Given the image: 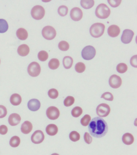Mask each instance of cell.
Instances as JSON below:
<instances>
[{
  "mask_svg": "<svg viewBox=\"0 0 137 155\" xmlns=\"http://www.w3.org/2000/svg\"><path fill=\"white\" fill-rule=\"evenodd\" d=\"M111 111L110 107L108 104H101L98 105L96 109V112L97 114L100 117H107Z\"/></svg>",
  "mask_w": 137,
  "mask_h": 155,
  "instance_id": "8",
  "label": "cell"
},
{
  "mask_svg": "<svg viewBox=\"0 0 137 155\" xmlns=\"http://www.w3.org/2000/svg\"><path fill=\"white\" fill-rule=\"evenodd\" d=\"M60 65L59 61L56 58L51 59L49 61V67L51 70H56L58 68Z\"/></svg>",
  "mask_w": 137,
  "mask_h": 155,
  "instance_id": "25",
  "label": "cell"
},
{
  "mask_svg": "<svg viewBox=\"0 0 137 155\" xmlns=\"http://www.w3.org/2000/svg\"><path fill=\"white\" fill-rule=\"evenodd\" d=\"M29 109L31 111H36L39 110L41 107V103L39 100L36 99H31L27 104Z\"/></svg>",
  "mask_w": 137,
  "mask_h": 155,
  "instance_id": "14",
  "label": "cell"
},
{
  "mask_svg": "<svg viewBox=\"0 0 137 155\" xmlns=\"http://www.w3.org/2000/svg\"><path fill=\"white\" fill-rule=\"evenodd\" d=\"M70 45L66 41H61L58 44V48L62 51H67L69 49Z\"/></svg>",
  "mask_w": 137,
  "mask_h": 155,
  "instance_id": "33",
  "label": "cell"
},
{
  "mask_svg": "<svg viewBox=\"0 0 137 155\" xmlns=\"http://www.w3.org/2000/svg\"><path fill=\"white\" fill-rule=\"evenodd\" d=\"M33 129V125L30 121H26L21 125V130L22 133L24 134H28L31 133Z\"/></svg>",
  "mask_w": 137,
  "mask_h": 155,
  "instance_id": "17",
  "label": "cell"
},
{
  "mask_svg": "<svg viewBox=\"0 0 137 155\" xmlns=\"http://www.w3.org/2000/svg\"><path fill=\"white\" fill-rule=\"evenodd\" d=\"M89 130L90 134L94 137H103L108 131L107 124L101 117H94L89 124Z\"/></svg>",
  "mask_w": 137,
  "mask_h": 155,
  "instance_id": "1",
  "label": "cell"
},
{
  "mask_svg": "<svg viewBox=\"0 0 137 155\" xmlns=\"http://www.w3.org/2000/svg\"><path fill=\"white\" fill-rule=\"evenodd\" d=\"M16 35L19 39L22 41L26 40L28 36V32L27 30L23 28H20L18 29L17 31Z\"/></svg>",
  "mask_w": 137,
  "mask_h": 155,
  "instance_id": "22",
  "label": "cell"
},
{
  "mask_svg": "<svg viewBox=\"0 0 137 155\" xmlns=\"http://www.w3.org/2000/svg\"><path fill=\"white\" fill-rule=\"evenodd\" d=\"M80 134L76 131H73L69 134L70 139L73 142H76L80 140Z\"/></svg>",
  "mask_w": 137,
  "mask_h": 155,
  "instance_id": "29",
  "label": "cell"
},
{
  "mask_svg": "<svg viewBox=\"0 0 137 155\" xmlns=\"http://www.w3.org/2000/svg\"><path fill=\"white\" fill-rule=\"evenodd\" d=\"M30 47L26 44H23L19 46L17 49V52L19 55L24 57L28 55L30 53Z\"/></svg>",
  "mask_w": 137,
  "mask_h": 155,
  "instance_id": "18",
  "label": "cell"
},
{
  "mask_svg": "<svg viewBox=\"0 0 137 155\" xmlns=\"http://www.w3.org/2000/svg\"><path fill=\"white\" fill-rule=\"evenodd\" d=\"M8 114L7 108L4 105H0V118L5 117Z\"/></svg>",
  "mask_w": 137,
  "mask_h": 155,
  "instance_id": "39",
  "label": "cell"
},
{
  "mask_svg": "<svg viewBox=\"0 0 137 155\" xmlns=\"http://www.w3.org/2000/svg\"><path fill=\"white\" fill-rule=\"evenodd\" d=\"M22 98L18 94L15 93L13 94L10 97V102L14 106H17L21 104Z\"/></svg>",
  "mask_w": 137,
  "mask_h": 155,
  "instance_id": "21",
  "label": "cell"
},
{
  "mask_svg": "<svg viewBox=\"0 0 137 155\" xmlns=\"http://www.w3.org/2000/svg\"><path fill=\"white\" fill-rule=\"evenodd\" d=\"M130 64L133 67H137V55H135L132 57L130 59Z\"/></svg>",
  "mask_w": 137,
  "mask_h": 155,
  "instance_id": "43",
  "label": "cell"
},
{
  "mask_svg": "<svg viewBox=\"0 0 137 155\" xmlns=\"http://www.w3.org/2000/svg\"><path fill=\"white\" fill-rule=\"evenodd\" d=\"M46 114L48 118L51 120L57 119L60 115L59 110L54 106H51L48 108Z\"/></svg>",
  "mask_w": 137,
  "mask_h": 155,
  "instance_id": "9",
  "label": "cell"
},
{
  "mask_svg": "<svg viewBox=\"0 0 137 155\" xmlns=\"http://www.w3.org/2000/svg\"><path fill=\"white\" fill-rule=\"evenodd\" d=\"M42 35L43 37L48 40H51L54 38L56 35L55 29L51 26H45L42 30Z\"/></svg>",
  "mask_w": 137,
  "mask_h": 155,
  "instance_id": "6",
  "label": "cell"
},
{
  "mask_svg": "<svg viewBox=\"0 0 137 155\" xmlns=\"http://www.w3.org/2000/svg\"><path fill=\"white\" fill-rule=\"evenodd\" d=\"M95 48L92 46H86L82 51V56L84 59L90 60L93 59L96 55Z\"/></svg>",
  "mask_w": 137,
  "mask_h": 155,
  "instance_id": "4",
  "label": "cell"
},
{
  "mask_svg": "<svg viewBox=\"0 0 137 155\" xmlns=\"http://www.w3.org/2000/svg\"><path fill=\"white\" fill-rule=\"evenodd\" d=\"M45 14V11L44 7L38 5L34 6L31 10L32 17L36 20H40L42 19Z\"/></svg>",
  "mask_w": 137,
  "mask_h": 155,
  "instance_id": "5",
  "label": "cell"
},
{
  "mask_svg": "<svg viewBox=\"0 0 137 155\" xmlns=\"http://www.w3.org/2000/svg\"><path fill=\"white\" fill-rule=\"evenodd\" d=\"M105 25L101 23H96L91 25L90 28V34L92 37L98 38L103 35Z\"/></svg>",
  "mask_w": 137,
  "mask_h": 155,
  "instance_id": "2",
  "label": "cell"
},
{
  "mask_svg": "<svg viewBox=\"0 0 137 155\" xmlns=\"http://www.w3.org/2000/svg\"><path fill=\"white\" fill-rule=\"evenodd\" d=\"M109 84L112 88H119L121 87L122 84V80L121 78L117 75H112L109 78Z\"/></svg>",
  "mask_w": 137,
  "mask_h": 155,
  "instance_id": "12",
  "label": "cell"
},
{
  "mask_svg": "<svg viewBox=\"0 0 137 155\" xmlns=\"http://www.w3.org/2000/svg\"><path fill=\"white\" fill-rule=\"evenodd\" d=\"M91 120V116L88 114H86L85 115L83 118H82L81 120H80V123L83 126L86 127L88 125Z\"/></svg>",
  "mask_w": 137,
  "mask_h": 155,
  "instance_id": "35",
  "label": "cell"
},
{
  "mask_svg": "<svg viewBox=\"0 0 137 155\" xmlns=\"http://www.w3.org/2000/svg\"><path fill=\"white\" fill-rule=\"evenodd\" d=\"M0 64H1V59H0Z\"/></svg>",
  "mask_w": 137,
  "mask_h": 155,
  "instance_id": "45",
  "label": "cell"
},
{
  "mask_svg": "<svg viewBox=\"0 0 137 155\" xmlns=\"http://www.w3.org/2000/svg\"><path fill=\"white\" fill-rule=\"evenodd\" d=\"M83 110L80 107L76 106L74 107L72 110L71 114L74 117H78L81 116L82 114Z\"/></svg>",
  "mask_w": 137,
  "mask_h": 155,
  "instance_id": "28",
  "label": "cell"
},
{
  "mask_svg": "<svg viewBox=\"0 0 137 155\" xmlns=\"http://www.w3.org/2000/svg\"><path fill=\"white\" fill-rule=\"evenodd\" d=\"M21 121V117L20 115L16 113L11 114L8 118V122L11 126H15L19 124Z\"/></svg>",
  "mask_w": 137,
  "mask_h": 155,
  "instance_id": "15",
  "label": "cell"
},
{
  "mask_svg": "<svg viewBox=\"0 0 137 155\" xmlns=\"http://www.w3.org/2000/svg\"><path fill=\"white\" fill-rule=\"evenodd\" d=\"M8 132V128L5 125H2L0 126V134L2 135H5Z\"/></svg>",
  "mask_w": 137,
  "mask_h": 155,
  "instance_id": "42",
  "label": "cell"
},
{
  "mask_svg": "<svg viewBox=\"0 0 137 155\" xmlns=\"http://www.w3.org/2000/svg\"><path fill=\"white\" fill-rule=\"evenodd\" d=\"M48 95L52 99H56L58 96V91L55 88H51L48 92Z\"/></svg>",
  "mask_w": 137,
  "mask_h": 155,
  "instance_id": "37",
  "label": "cell"
},
{
  "mask_svg": "<svg viewBox=\"0 0 137 155\" xmlns=\"http://www.w3.org/2000/svg\"><path fill=\"white\" fill-rule=\"evenodd\" d=\"M71 18L74 21H79L81 20L83 17V12L79 7H74L70 11Z\"/></svg>",
  "mask_w": 137,
  "mask_h": 155,
  "instance_id": "13",
  "label": "cell"
},
{
  "mask_svg": "<svg viewBox=\"0 0 137 155\" xmlns=\"http://www.w3.org/2000/svg\"><path fill=\"white\" fill-rule=\"evenodd\" d=\"M127 66L124 63H120L117 66V70L119 73L121 74H123L127 71Z\"/></svg>",
  "mask_w": 137,
  "mask_h": 155,
  "instance_id": "30",
  "label": "cell"
},
{
  "mask_svg": "<svg viewBox=\"0 0 137 155\" xmlns=\"http://www.w3.org/2000/svg\"><path fill=\"white\" fill-rule=\"evenodd\" d=\"M9 25L5 19H0V33H3L8 31Z\"/></svg>",
  "mask_w": 137,
  "mask_h": 155,
  "instance_id": "27",
  "label": "cell"
},
{
  "mask_svg": "<svg viewBox=\"0 0 137 155\" xmlns=\"http://www.w3.org/2000/svg\"><path fill=\"white\" fill-rule=\"evenodd\" d=\"M41 67L36 62H33L29 65L27 71L30 76L35 77L39 76L41 72Z\"/></svg>",
  "mask_w": 137,
  "mask_h": 155,
  "instance_id": "7",
  "label": "cell"
},
{
  "mask_svg": "<svg viewBox=\"0 0 137 155\" xmlns=\"http://www.w3.org/2000/svg\"><path fill=\"white\" fill-rule=\"evenodd\" d=\"M73 59L71 57L66 56L64 58L63 64L65 68L69 69L73 65Z\"/></svg>",
  "mask_w": 137,
  "mask_h": 155,
  "instance_id": "24",
  "label": "cell"
},
{
  "mask_svg": "<svg viewBox=\"0 0 137 155\" xmlns=\"http://www.w3.org/2000/svg\"><path fill=\"white\" fill-rule=\"evenodd\" d=\"M108 34L111 37H116L120 35V29L118 26L115 25H110L108 28Z\"/></svg>",
  "mask_w": 137,
  "mask_h": 155,
  "instance_id": "16",
  "label": "cell"
},
{
  "mask_svg": "<svg viewBox=\"0 0 137 155\" xmlns=\"http://www.w3.org/2000/svg\"><path fill=\"white\" fill-rule=\"evenodd\" d=\"M38 58L39 60L42 61H45L48 58V54L45 51H41L38 54Z\"/></svg>",
  "mask_w": 137,
  "mask_h": 155,
  "instance_id": "32",
  "label": "cell"
},
{
  "mask_svg": "<svg viewBox=\"0 0 137 155\" xmlns=\"http://www.w3.org/2000/svg\"><path fill=\"white\" fill-rule=\"evenodd\" d=\"M95 4L94 0H81L80 5L85 9H89L93 7Z\"/></svg>",
  "mask_w": 137,
  "mask_h": 155,
  "instance_id": "23",
  "label": "cell"
},
{
  "mask_svg": "<svg viewBox=\"0 0 137 155\" xmlns=\"http://www.w3.org/2000/svg\"><path fill=\"white\" fill-rule=\"evenodd\" d=\"M134 35V33L132 30L126 29L123 31L121 37V41L123 43L127 44L132 41Z\"/></svg>",
  "mask_w": 137,
  "mask_h": 155,
  "instance_id": "11",
  "label": "cell"
},
{
  "mask_svg": "<svg viewBox=\"0 0 137 155\" xmlns=\"http://www.w3.org/2000/svg\"><path fill=\"white\" fill-rule=\"evenodd\" d=\"M45 136L42 130H37L33 133L31 137V140L33 143L40 144L44 141Z\"/></svg>",
  "mask_w": 137,
  "mask_h": 155,
  "instance_id": "10",
  "label": "cell"
},
{
  "mask_svg": "<svg viewBox=\"0 0 137 155\" xmlns=\"http://www.w3.org/2000/svg\"><path fill=\"white\" fill-rule=\"evenodd\" d=\"M122 141L126 145H130L133 143L134 138L133 135L130 133H126L122 137Z\"/></svg>",
  "mask_w": 137,
  "mask_h": 155,
  "instance_id": "20",
  "label": "cell"
},
{
  "mask_svg": "<svg viewBox=\"0 0 137 155\" xmlns=\"http://www.w3.org/2000/svg\"><path fill=\"white\" fill-rule=\"evenodd\" d=\"M109 4L113 7H117L120 6L121 3V0H108Z\"/></svg>",
  "mask_w": 137,
  "mask_h": 155,
  "instance_id": "40",
  "label": "cell"
},
{
  "mask_svg": "<svg viewBox=\"0 0 137 155\" xmlns=\"http://www.w3.org/2000/svg\"><path fill=\"white\" fill-rule=\"evenodd\" d=\"M45 130L49 135L54 136L57 134L58 132V128L57 126L54 124H50L47 126Z\"/></svg>",
  "mask_w": 137,
  "mask_h": 155,
  "instance_id": "19",
  "label": "cell"
},
{
  "mask_svg": "<svg viewBox=\"0 0 137 155\" xmlns=\"http://www.w3.org/2000/svg\"><path fill=\"white\" fill-rule=\"evenodd\" d=\"M68 7L65 5L60 6L58 10V14L61 16H65L68 14Z\"/></svg>",
  "mask_w": 137,
  "mask_h": 155,
  "instance_id": "34",
  "label": "cell"
},
{
  "mask_svg": "<svg viewBox=\"0 0 137 155\" xmlns=\"http://www.w3.org/2000/svg\"><path fill=\"white\" fill-rule=\"evenodd\" d=\"M110 13V8L104 3L98 5L95 10L96 16L101 19H107L109 16Z\"/></svg>",
  "mask_w": 137,
  "mask_h": 155,
  "instance_id": "3",
  "label": "cell"
},
{
  "mask_svg": "<svg viewBox=\"0 0 137 155\" xmlns=\"http://www.w3.org/2000/svg\"><path fill=\"white\" fill-rule=\"evenodd\" d=\"M21 140L20 138L17 136H14L11 137L9 142L11 146L13 147H17L20 145Z\"/></svg>",
  "mask_w": 137,
  "mask_h": 155,
  "instance_id": "26",
  "label": "cell"
},
{
  "mask_svg": "<svg viewBox=\"0 0 137 155\" xmlns=\"http://www.w3.org/2000/svg\"><path fill=\"white\" fill-rule=\"evenodd\" d=\"M51 155H59L57 153H54L52 154Z\"/></svg>",
  "mask_w": 137,
  "mask_h": 155,
  "instance_id": "44",
  "label": "cell"
},
{
  "mask_svg": "<svg viewBox=\"0 0 137 155\" xmlns=\"http://www.w3.org/2000/svg\"><path fill=\"white\" fill-rule=\"evenodd\" d=\"M84 140L85 142L86 143L90 144L92 142V137L90 135V134H89L87 132H86L84 134Z\"/></svg>",
  "mask_w": 137,
  "mask_h": 155,
  "instance_id": "41",
  "label": "cell"
},
{
  "mask_svg": "<svg viewBox=\"0 0 137 155\" xmlns=\"http://www.w3.org/2000/svg\"><path fill=\"white\" fill-rule=\"evenodd\" d=\"M74 101H75V99L74 97L69 96L67 97V98L65 99L64 104L65 106L70 107L74 104Z\"/></svg>",
  "mask_w": 137,
  "mask_h": 155,
  "instance_id": "36",
  "label": "cell"
},
{
  "mask_svg": "<svg viewBox=\"0 0 137 155\" xmlns=\"http://www.w3.org/2000/svg\"><path fill=\"white\" fill-rule=\"evenodd\" d=\"M75 69L76 72L79 73H82L85 71L86 69V66L85 64L82 62L77 63L75 65Z\"/></svg>",
  "mask_w": 137,
  "mask_h": 155,
  "instance_id": "31",
  "label": "cell"
},
{
  "mask_svg": "<svg viewBox=\"0 0 137 155\" xmlns=\"http://www.w3.org/2000/svg\"><path fill=\"white\" fill-rule=\"evenodd\" d=\"M101 98H103L106 100L109 101H113L114 100V97L112 94L110 92H107L102 94Z\"/></svg>",
  "mask_w": 137,
  "mask_h": 155,
  "instance_id": "38",
  "label": "cell"
}]
</instances>
